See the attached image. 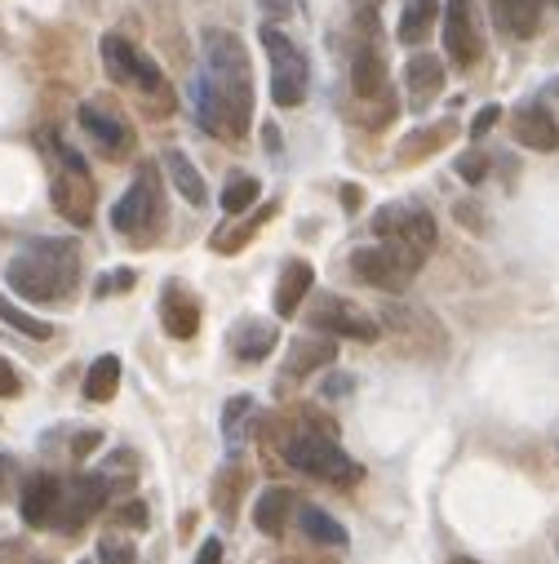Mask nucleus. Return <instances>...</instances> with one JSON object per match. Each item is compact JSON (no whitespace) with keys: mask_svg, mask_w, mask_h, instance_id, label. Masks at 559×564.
<instances>
[{"mask_svg":"<svg viewBox=\"0 0 559 564\" xmlns=\"http://www.w3.org/2000/svg\"><path fill=\"white\" fill-rule=\"evenodd\" d=\"M200 45L204 54H200V80H195V117L213 139L241 143L254 121V76H249L245 41L222 27H209Z\"/></svg>","mask_w":559,"mask_h":564,"instance_id":"f257e3e1","label":"nucleus"},{"mask_svg":"<svg viewBox=\"0 0 559 564\" xmlns=\"http://www.w3.org/2000/svg\"><path fill=\"white\" fill-rule=\"evenodd\" d=\"M80 245L63 236H36L5 263V285L27 302H63L80 285Z\"/></svg>","mask_w":559,"mask_h":564,"instance_id":"f03ea898","label":"nucleus"},{"mask_svg":"<svg viewBox=\"0 0 559 564\" xmlns=\"http://www.w3.org/2000/svg\"><path fill=\"white\" fill-rule=\"evenodd\" d=\"M373 236L382 241V245H391L413 272L431 258V250H435V241H439V228H435V218H431V209H422V204H413V200H395V204H382L378 213H373Z\"/></svg>","mask_w":559,"mask_h":564,"instance_id":"7ed1b4c3","label":"nucleus"},{"mask_svg":"<svg viewBox=\"0 0 559 564\" xmlns=\"http://www.w3.org/2000/svg\"><path fill=\"white\" fill-rule=\"evenodd\" d=\"M165 218V191H160V169L156 165H138V178L130 183V191L111 204V228L134 241H152L160 232Z\"/></svg>","mask_w":559,"mask_h":564,"instance_id":"20e7f679","label":"nucleus"},{"mask_svg":"<svg viewBox=\"0 0 559 564\" xmlns=\"http://www.w3.org/2000/svg\"><path fill=\"white\" fill-rule=\"evenodd\" d=\"M98 54H102L107 76L116 80V85L138 89V98H160V107H169V102H165V98H169L165 71H160L138 45H130L125 36H102V41H98Z\"/></svg>","mask_w":559,"mask_h":564,"instance_id":"39448f33","label":"nucleus"},{"mask_svg":"<svg viewBox=\"0 0 559 564\" xmlns=\"http://www.w3.org/2000/svg\"><path fill=\"white\" fill-rule=\"evenodd\" d=\"M284 463L306 472V476H320V480H333V485H351L360 480V463L351 454H343L338 444H333L328 435L320 431H298L289 444H284Z\"/></svg>","mask_w":559,"mask_h":564,"instance_id":"423d86ee","label":"nucleus"},{"mask_svg":"<svg viewBox=\"0 0 559 564\" xmlns=\"http://www.w3.org/2000/svg\"><path fill=\"white\" fill-rule=\"evenodd\" d=\"M262 49L271 58V98H276V107H302L306 102V89H311L306 54L276 23L262 27Z\"/></svg>","mask_w":559,"mask_h":564,"instance_id":"0eeeda50","label":"nucleus"},{"mask_svg":"<svg viewBox=\"0 0 559 564\" xmlns=\"http://www.w3.org/2000/svg\"><path fill=\"white\" fill-rule=\"evenodd\" d=\"M58 156H63V169H58V178H54V187H49L54 209H58L67 222H76V228H89V222H93V200H98L93 178H89L85 161H80L71 147H58Z\"/></svg>","mask_w":559,"mask_h":564,"instance_id":"6e6552de","label":"nucleus"},{"mask_svg":"<svg viewBox=\"0 0 559 564\" xmlns=\"http://www.w3.org/2000/svg\"><path fill=\"white\" fill-rule=\"evenodd\" d=\"M439 32H444V54H449L454 67L467 71L484 58V27L476 14V0H449L444 19H439Z\"/></svg>","mask_w":559,"mask_h":564,"instance_id":"1a4fd4ad","label":"nucleus"},{"mask_svg":"<svg viewBox=\"0 0 559 564\" xmlns=\"http://www.w3.org/2000/svg\"><path fill=\"white\" fill-rule=\"evenodd\" d=\"M311 329L333 333V338H356V343H378V320L365 316L356 302L338 294H315L311 302Z\"/></svg>","mask_w":559,"mask_h":564,"instance_id":"9d476101","label":"nucleus"},{"mask_svg":"<svg viewBox=\"0 0 559 564\" xmlns=\"http://www.w3.org/2000/svg\"><path fill=\"white\" fill-rule=\"evenodd\" d=\"M107 494H111V480H107V476H93V472L67 476V480H63V502H58V520H54V529L76 533L85 520H93V516L102 511Z\"/></svg>","mask_w":559,"mask_h":564,"instance_id":"9b49d317","label":"nucleus"},{"mask_svg":"<svg viewBox=\"0 0 559 564\" xmlns=\"http://www.w3.org/2000/svg\"><path fill=\"white\" fill-rule=\"evenodd\" d=\"M351 272H356L365 285L387 289V294H400V289H409V280H413V267H409L391 245L356 250V254H351Z\"/></svg>","mask_w":559,"mask_h":564,"instance_id":"f8f14e48","label":"nucleus"},{"mask_svg":"<svg viewBox=\"0 0 559 564\" xmlns=\"http://www.w3.org/2000/svg\"><path fill=\"white\" fill-rule=\"evenodd\" d=\"M80 130H85L107 156H125V152L134 147V130H130L107 102H98V98L80 102Z\"/></svg>","mask_w":559,"mask_h":564,"instance_id":"ddd939ff","label":"nucleus"},{"mask_svg":"<svg viewBox=\"0 0 559 564\" xmlns=\"http://www.w3.org/2000/svg\"><path fill=\"white\" fill-rule=\"evenodd\" d=\"M160 324H165L169 338H178V343L195 338V329H200V298L182 280H169L160 289Z\"/></svg>","mask_w":559,"mask_h":564,"instance_id":"4468645a","label":"nucleus"},{"mask_svg":"<svg viewBox=\"0 0 559 564\" xmlns=\"http://www.w3.org/2000/svg\"><path fill=\"white\" fill-rule=\"evenodd\" d=\"M351 89L360 102H391V85H387V63L373 49V41L365 36L351 49Z\"/></svg>","mask_w":559,"mask_h":564,"instance_id":"2eb2a0df","label":"nucleus"},{"mask_svg":"<svg viewBox=\"0 0 559 564\" xmlns=\"http://www.w3.org/2000/svg\"><path fill=\"white\" fill-rule=\"evenodd\" d=\"M58 502H63V476H49V472H36L27 485H23V498H19V511L32 529H54L58 520Z\"/></svg>","mask_w":559,"mask_h":564,"instance_id":"dca6fc26","label":"nucleus"},{"mask_svg":"<svg viewBox=\"0 0 559 564\" xmlns=\"http://www.w3.org/2000/svg\"><path fill=\"white\" fill-rule=\"evenodd\" d=\"M511 134H515V143L528 147V152H555V147H559V125H555V117H550L541 102H524V107L515 111Z\"/></svg>","mask_w":559,"mask_h":564,"instance_id":"f3484780","label":"nucleus"},{"mask_svg":"<svg viewBox=\"0 0 559 564\" xmlns=\"http://www.w3.org/2000/svg\"><path fill=\"white\" fill-rule=\"evenodd\" d=\"M333 361H338V338H333V333H306V338H298V343L289 347L284 374L289 378H306V374H315V369H324Z\"/></svg>","mask_w":559,"mask_h":564,"instance_id":"a211bd4d","label":"nucleus"},{"mask_svg":"<svg viewBox=\"0 0 559 564\" xmlns=\"http://www.w3.org/2000/svg\"><path fill=\"white\" fill-rule=\"evenodd\" d=\"M311 289H315V267H311V263H302V258H289V263L280 267L276 298H271V302H276V316H280V320L298 316Z\"/></svg>","mask_w":559,"mask_h":564,"instance_id":"6ab92c4d","label":"nucleus"},{"mask_svg":"<svg viewBox=\"0 0 559 564\" xmlns=\"http://www.w3.org/2000/svg\"><path fill=\"white\" fill-rule=\"evenodd\" d=\"M276 343H280V329L271 324V320H241L236 329H232V352H236V361H245V365H258V361H267L271 352H276Z\"/></svg>","mask_w":559,"mask_h":564,"instance_id":"aec40b11","label":"nucleus"},{"mask_svg":"<svg viewBox=\"0 0 559 564\" xmlns=\"http://www.w3.org/2000/svg\"><path fill=\"white\" fill-rule=\"evenodd\" d=\"M404 85H409V102L422 111L444 93V63L435 54H413L404 67Z\"/></svg>","mask_w":559,"mask_h":564,"instance_id":"412c9836","label":"nucleus"},{"mask_svg":"<svg viewBox=\"0 0 559 564\" xmlns=\"http://www.w3.org/2000/svg\"><path fill=\"white\" fill-rule=\"evenodd\" d=\"M541 5L546 0H493V19H497V27L506 36L528 41L537 32V23H541Z\"/></svg>","mask_w":559,"mask_h":564,"instance_id":"4be33fe9","label":"nucleus"},{"mask_svg":"<svg viewBox=\"0 0 559 564\" xmlns=\"http://www.w3.org/2000/svg\"><path fill=\"white\" fill-rule=\"evenodd\" d=\"M160 165H165V174H169V183H174V191L187 200V204H204L209 200V191H204V178H200V169L191 165V156L187 152H178V147H169L165 156H160Z\"/></svg>","mask_w":559,"mask_h":564,"instance_id":"5701e85b","label":"nucleus"},{"mask_svg":"<svg viewBox=\"0 0 559 564\" xmlns=\"http://www.w3.org/2000/svg\"><path fill=\"white\" fill-rule=\"evenodd\" d=\"M435 19H439V0H404L400 10V45H422L431 32H435Z\"/></svg>","mask_w":559,"mask_h":564,"instance_id":"b1692460","label":"nucleus"},{"mask_svg":"<svg viewBox=\"0 0 559 564\" xmlns=\"http://www.w3.org/2000/svg\"><path fill=\"white\" fill-rule=\"evenodd\" d=\"M289 507H293V494H289L284 485H271V489H262V498H258V507H254V524H258L267 538H280L284 524H289Z\"/></svg>","mask_w":559,"mask_h":564,"instance_id":"393cba45","label":"nucleus"},{"mask_svg":"<svg viewBox=\"0 0 559 564\" xmlns=\"http://www.w3.org/2000/svg\"><path fill=\"white\" fill-rule=\"evenodd\" d=\"M116 391H121V356H98L85 374V400L107 405V400H116Z\"/></svg>","mask_w":559,"mask_h":564,"instance_id":"a878e982","label":"nucleus"},{"mask_svg":"<svg viewBox=\"0 0 559 564\" xmlns=\"http://www.w3.org/2000/svg\"><path fill=\"white\" fill-rule=\"evenodd\" d=\"M298 524H302V533H306L311 542H320V546H343V542H347V529L333 520L324 507H298Z\"/></svg>","mask_w":559,"mask_h":564,"instance_id":"bb28decb","label":"nucleus"},{"mask_svg":"<svg viewBox=\"0 0 559 564\" xmlns=\"http://www.w3.org/2000/svg\"><path fill=\"white\" fill-rule=\"evenodd\" d=\"M254 418H258L254 396H232L227 405H222V435H227V444H232V449H236V444L249 435Z\"/></svg>","mask_w":559,"mask_h":564,"instance_id":"cd10ccee","label":"nucleus"},{"mask_svg":"<svg viewBox=\"0 0 559 564\" xmlns=\"http://www.w3.org/2000/svg\"><path fill=\"white\" fill-rule=\"evenodd\" d=\"M454 130H458L454 121H439V125H431V130H417L413 139H404V143H400V161H404V165H409V161H417V156L426 161L431 152H439L444 143L454 139Z\"/></svg>","mask_w":559,"mask_h":564,"instance_id":"c85d7f7f","label":"nucleus"},{"mask_svg":"<svg viewBox=\"0 0 559 564\" xmlns=\"http://www.w3.org/2000/svg\"><path fill=\"white\" fill-rule=\"evenodd\" d=\"M262 200V183L254 174H232L227 187H222V209H227L232 218H241L245 209H254Z\"/></svg>","mask_w":559,"mask_h":564,"instance_id":"c756f323","label":"nucleus"},{"mask_svg":"<svg viewBox=\"0 0 559 564\" xmlns=\"http://www.w3.org/2000/svg\"><path fill=\"white\" fill-rule=\"evenodd\" d=\"M0 320H5L10 329H19L23 338H36V343H45V338H54V324H49V320H41V316L23 311V307H19V302H10L5 294H0Z\"/></svg>","mask_w":559,"mask_h":564,"instance_id":"7c9ffc66","label":"nucleus"},{"mask_svg":"<svg viewBox=\"0 0 559 564\" xmlns=\"http://www.w3.org/2000/svg\"><path fill=\"white\" fill-rule=\"evenodd\" d=\"M271 213H276V204H258V209L241 222V232H236V236H232V232H217V236H213V250H217V254H236L241 245H249V236L262 228V222H267Z\"/></svg>","mask_w":559,"mask_h":564,"instance_id":"2f4dec72","label":"nucleus"},{"mask_svg":"<svg viewBox=\"0 0 559 564\" xmlns=\"http://www.w3.org/2000/svg\"><path fill=\"white\" fill-rule=\"evenodd\" d=\"M134 560H138V555H134V542H125V538H102L93 564H134Z\"/></svg>","mask_w":559,"mask_h":564,"instance_id":"473e14b6","label":"nucleus"},{"mask_svg":"<svg viewBox=\"0 0 559 564\" xmlns=\"http://www.w3.org/2000/svg\"><path fill=\"white\" fill-rule=\"evenodd\" d=\"M134 280H138V276H134L130 267H116V272H102V276H98V285H93V294H98V298H111V294H125V289H134Z\"/></svg>","mask_w":559,"mask_h":564,"instance_id":"72a5a7b5","label":"nucleus"},{"mask_svg":"<svg viewBox=\"0 0 559 564\" xmlns=\"http://www.w3.org/2000/svg\"><path fill=\"white\" fill-rule=\"evenodd\" d=\"M458 174H462V183H484V174H489V156L484 152H467V156H458Z\"/></svg>","mask_w":559,"mask_h":564,"instance_id":"f704fd0d","label":"nucleus"},{"mask_svg":"<svg viewBox=\"0 0 559 564\" xmlns=\"http://www.w3.org/2000/svg\"><path fill=\"white\" fill-rule=\"evenodd\" d=\"M497 121H502V107H497V102L480 107V111H476V121H471V139H484V134H489Z\"/></svg>","mask_w":559,"mask_h":564,"instance_id":"c9c22d12","label":"nucleus"},{"mask_svg":"<svg viewBox=\"0 0 559 564\" xmlns=\"http://www.w3.org/2000/svg\"><path fill=\"white\" fill-rule=\"evenodd\" d=\"M23 391V378H19V369L0 356V396H19Z\"/></svg>","mask_w":559,"mask_h":564,"instance_id":"e433bc0d","label":"nucleus"},{"mask_svg":"<svg viewBox=\"0 0 559 564\" xmlns=\"http://www.w3.org/2000/svg\"><path fill=\"white\" fill-rule=\"evenodd\" d=\"M254 5H258L271 23H284V19L293 14V0H254Z\"/></svg>","mask_w":559,"mask_h":564,"instance_id":"4c0bfd02","label":"nucleus"},{"mask_svg":"<svg viewBox=\"0 0 559 564\" xmlns=\"http://www.w3.org/2000/svg\"><path fill=\"white\" fill-rule=\"evenodd\" d=\"M121 520H125V524H134V529H147V502L130 498V502L121 507Z\"/></svg>","mask_w":559,"mask_h":564,"instance_id":"58836bf2","label":"nucleus"},{"mask_svg":"<svg viewBox=\"0 0 559 564\" xmlns=\"http://www.w3.org/2000/svg\"><path fill=\"white\" fill-rule=\"evenodd\" d=\"M195 564H222V542L217 538H204L200 551H195Z\"/></svg>","mask_w":559,"mask_h":564,"instance_id":"ea45409f","label":"nucleus"},{"mask_svg":"<svg viewBox=\"0 0 559 564\" xmlns=\"http://www.w3.org/2000/svg\"><path fill=\"white\" fill-rule=\"evenodd\" d=\"M102 444V431H80V440H76V458H85L89 449H98Z\"/></svg>","mask_w":559,"mask_h":564,"instance_id":"a19ab883","label":"nucleus"},{"mask_svg":"<svg viewBox=\"0 0 559 564\" xmlns=\"http://www.w3.org/2000/svg\"><path fill=\"white\" fill-rule=\"evenodd\" d=\"M10 480H14V458H10V454H0V498L10 494Z\"/></svg>","mask_w":559,"mask_h":564,"instance_id":"79ce46f5","label":"nucleus"},{"mask_svg":"<svg viewBox=\"0 0 559 564\" xmlns=\"http://www.w3.org/2000/svg\"><path fill=\"white\" fill-rule=\"evenodd\" d=\"M351 387H356V378L338 374V378H328V383H324V396H343V391H351Z\"/></svg>","mask_w":559,"mask_h":564,"instance_id":"37998d69","label":"nucleus"},{"mask_svg":"<svg viewBox=\"0 0 559 564\" xmlns=\"http://www.w3.org/2000/svg\"><path fill=\"white\" fill-rule=\"evenodd\" d=\"M360 200H365V191H360L356 183H347V187H343V209H347V213H356V209H360Z\"/></svg>","mask_w":559,"mask_h":564,"instance_id":"c03bdc74","label":"nucleus"},{"mask_svg":"<svg viewBox=\"0 0 559 564\" xmlns=\"http://www.w3.org/2000/svg\"><path fill=\"white\" fill-rule=\"evenodd\" d=\"M262 134H267V152H276V147H280V130H276V125H267Z\"/></svg>","mask_w":559,"mask_h":564,"instance_id":"a18cd8bd","label":"nucleus"},{"mask_svg":"<svg viewBox=\"0 0 559 564\" xmlns=\"http://www.w3.org/2000/svg\"><path fill=\"white\" fill-rule=\"evenodd\" d=\"M454 564H476V560H467V555H458V560H454Z\"/></svg>","mask_w":559,"mask_h":564,"instance_id":"49530a36","label":"nucleus"},{"mask_svg":"<svg viewBox=\"0 0 559 564\" xmlns=\"http://www.w3.org/2000/svg\"><path fill=\"white\" fill-rule=\"evenodd\" d=\"M80 564H93V560H80Z\"/></svg>","mask_w":559,"mask_h":564,"instance_id":"de8ad7c7","label":"nucleus"}]
</instances>
